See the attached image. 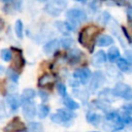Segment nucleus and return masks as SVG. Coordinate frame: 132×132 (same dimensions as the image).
Wrapping results in <instances>:
<instances>
[{
    "mask_svg": "<svg viewBox=\"0 0 132 132\" xmlns=\"http://www.w3.org/2000/svg\"><path fill=\"white\" fill-rule=\"evenodd\" d=\"M125 124L122 120V117L120 112L116 110H108L105 112L104 119H103V129L108 132H117L124 128Z\"/></svg>",
    "mask_w": 132,
    "mask_h": 132,
    "instance_id": "1",
    "label": "nucleus"
},
{
    "mask_svg": "<svg viewBox=\"0 0 132 132\" xmlns=\"http://www.w3.org/2000/svg\"><path fill=\"white\" fill-rule=\"evenodd\" d=\"M112 93L117 98H123L125 100H132V88L124 82H118L112 89Z\"/></svg>",
    "mask_w": 132,
    "mask_h": 132,
    "instance_id": "2",
    "label": "nucleus"
},
{
    "mask_svg": "<svg viewBox=\"0 0 132 132\" xmlns=\"http://www.w3.org/2000/svg\"><path fill=\"white\" fill-rule=\"evenodd\" d=\"M66 6L67 3L65 0H52L45 5L44 10L52 16H58L66 8Z\"/></svg>",
    "mask_w": 132,
    "mask_h": 132,
    "instance_id": "3",
    "label": "nucleus"
},
{
    "mask_svg": "<svg viewBox=\"0 0 132 132\" xmlns=\"http://www.w3.org/2000/svg\"><path fill=\"white\" fill-rule=\"evenodd\" d=\"M98 32V29L94 26H89L87 28H85L80 33H79V37L78 40L79 42L84 45V46H89L90 43H92L93 41V37L96 35V33Z\"/></svg>",
    "mask_w": 132,
    "mask_h": 132,
    "instance_id": "4",
    "label": "nucleus"
},
{
    "mask_svg": "<svg viewBox=\"0 0 132 132\" xmlns=\"http://www.w3.org/2000/svg\"><path fill=\"white\" fill-rule=\"evenodd\" d=\"M22 105V112L26 120H33L36 116V105L32 100L20 99Z\"/></svg>",
    "mask_w": 132,
    "mask_h": 132,
    "instance_id": "5",
    "label": "nucleus"
},
{
    "mask_svg": "<svg viewBox=\"0 0 132 132\" xmlns=\"http://www.w3.org/2000/svg\"><path fill=\"white\" fill-rule=\"evenodd\" d=\"M66 18L69 20L70 23L74 25V24H79L81 22H85L87 20V14L80 8H71L67 10Z\"/></svg>",
    "mask_w": 132,
    "mask_h": 132,
    "instance_id": "6",
    "label": "nucleus"
},
{
    "mask_svg": "<svg viewBox=\"0 0 132 132\" xmlns=\"http://www.w3.org/2000/svg\"><path fill=\"white\" fill-rule=\"evenodd\" d=\"M91 76H92V72L87 67L78 68L73 72V77L76 80H78V82L81 85H86L87 82H89V80L91 79Z\"/></svg>",
    "mask_w": 132,
    "mask_h": 132,
    "instance_id": "7",
    "label": "nucleus"
},
{
    "mask_svg": "<svg viewBox=\"0 0 132 132\" xmlns=\"http://www.w3.org/2000/svg\"><path fill=\"white\" fill-rule=\"evenodd\" d=\"M26 130L25 124L18 118H13L3 129L4 132H23Z\"/></svg>",
    "mask_w": 132,
    "mask_h": 132,
    "instance_id": "8",
    "label": "nucleus"
},
{
    "mask_svg": "<svg viewBox=\"0 0 132 132\" xmlns=\"http://www.w3.org/2000/svg\"><path fill=\"white\" fill-rule=\"evenodd\" d=\"M91 82H90V91L91 92H95L97 91L105 81V75L102 71H95V73L93 74V76H91Z\"/></svg>",
    "mask_w": 132,
    "mask_h": 132,
    "instance_id": "9",
    "label": "nucleus"
},
{
    "mask_svg": "<svg viewBox=\"0 0 132 132\" xmlns=\"http://www.w3.org/2000/svg\"><path fill=\"white\" fill-rule=\"evenodd\" d=\"M12 68L15 69L16 71L22 70V68L25 65V60L22 56V52L18 48H12Z\"/></svg>",
    "mask_w": 132,
    "mask_h": 132,
    "instance_id": "10",
    "label": "nucleus"
},
{
    "mask_svg": "<svg viewBox=\"0 0 132 132\" xmlns=\"http://www.w3.org/2000/svg\"><path fill=\"white\" fill-rule=\"evenodd\" d=\"M5 101H6V103H7V105L9 106V108H10V110L11 111H16L18 110V108L20 107V105H21V101H20V97H18V95L16 94H12V93H10V94H7L6 96H5Z\"/></svg>",
    "mask_w": 132,
    "mask_h": 132,
    "instance_id": "11",
    "label": "nucleus"
},
{
    "mask_svg": "<svg viewBox=\"0 0 132 132\" xmlns=\"http://www.w3.org/2000/svg\"><path fill=\"white\" fill-rule=\"evenodd\" d=\"M55 26L57 27V29L64 35H69L71 32H73L75 30V27L72 23L70 22H62V21H58L55 23Z\"/></svg>",
    "mask_w": 132,
    "mask_h": 132,
    "instance_id": "12",
    "label": "nucleus"
},
{
    "mask_svg": "<svg viewBox=\"0 0 132 132\" xmlns=\"http://www.w3.org/2000/svg\"><path fill=\"white\" fill-rule=\"evenodd\" d=\"M117 67L119 70H121L122 72L125 73H132V63L130 61H128L125 58H119L117 61Z\"/></svg>",
    "mask_w": 132,
    "mask_h": 132,
    "instance_id": "13",
    "label": "nucleus"
},
{
    "mask_svg": "<svg viewBox=\"0 0 132 132\" xmlns=\"http://www.w3.org/2000/svg\"><path fill=\"white\" fill-rule=\"evenodd\" d=\"M51 121L54 122L55 124L61 125V126H63V127H70V126L72 125V121L65 119V118H64L63 116H61L59 112L53 113V114L51 116Z\"/></svg>",
    "mask_w": 132,
    "mask_h": 132,
    "instance_id": "14",
    "label": "nucleus"
},
{
    "mask_svg": "<svg viewBox=\"0 0 132 132\" xmlns=\"http://www.w3.org/2000/svg\"><path fill=\"white\" fill-rule=\"evenodd\" d=\"M107 61V56L104 51H98L92 58V63L96 67H100Z\"/></svg>",
    "mask_w": 132,
    "mask_h": 132,
    "instance_id": "15",
    "label": "nucleus"
},
{
    "mask_svg": "<svg viewBox=\"0 0 132 132\" xmlns=\"http://www.w3.org/2000/svg\"><path fill=\"white\" fill-rule=\"evenodd\" d=\"M116 96L114 94L112 93V89H103L100 93H99V99L106 102V103H110V102H113L116 100Z\"/></svg>",
    "mask_w": 132,
    "mask_h": 132,
    "instance_id": "16",
    "label": "nucleus"
},
{
    "mask_svg": "<svg viewBox=\"0 0 132 132\" xmlns=\"http://www.w3.org/2000/svg\"><path fill=\"white\" fill-rule=\"evenodd\" d=\"M60 45V40L58 39H53V40H50L48 42H46L44 45H43V52L47 55L50 54H53L54 52H56L58 50Z\"/></svg>",
    "mask_w": 132,
    "mask_h": 132,
    "instance_id": "17",
    "label": "nucleus"
},
{
    "mask_svg": "<svg viewBox=\"0 0 132 132\" xmlns=\"http://www.w3.org/2000/svg\"><path fill=\"white\" fill-rule=\"evenodd\" d=\"M81 57H82V53L80 51H78L77 48L70 50V52L68 53V61H69L70 64H77V63H79Z\"/></svg>",
    "mask_w": 132,
    "mask_h": 132,
    "instance_id": "18",
    "label": "nucleus"
},
{
    "mask_svg": "<svg viewBox=\"0 0 132 132\" xmlns=\"http://www.w3.org/2000/svg\"><path fill=\"white\" fill-rule=\"evenodd\" d=\"M86 120L91 125L97 126L101 121V117H100V114H98L95 111H88L87 114H86Z\"/></svg>",
    "mask_w": 132,
    "mask_h": 132,
    "instance_id": "19",
    "label": "nucleus"
},
{
    "mask_svg": "<svg viewBox=\"0 0 132 132\" xmlns=\"http://www.w3.org/2000/svg\"><path fill=\"white\" fill-rule=\"evenodd\" d=\"M113 43V38L109 35H101L97 39V45L104 47V46H109Z\"/></svg>",
    "mask_w": 132,
    "mask_h": 132,
    "instance_id": "20",
    "label": "nucleus"
},
{
    "mask_svg": "<svg viewBox=\"0 0 132 132\" xmlns=\"http://www.w3.org/2000/svg\"><path fill=\"white\" fill-rule=\"evenodd\" d=\"M36 112L39 119H45L50 113V107L44 103H41L36 107Z\"/></svg>",
    "mask_w": 132,
    "mask_h": 132,
    "instance_id": "21",
    "label": "nucleus"
},
{
    "mask_svg": "<svg viewBox=\"0 0 132 132\" xmlns=\"http://www.w3.org/2000/svg\"><path fill=\"white\" fill-rule=\"evenodd\" d=\"M54 80H55L54 75L48 74V73H45V74H43V75L39 78V80H38V86H39V87H45V86H47V85L53 84Z\"/></svg>",
    "mask_w": 132,
    "mask_h": 132,
    "instance_id": "22",
    "label": "nucleus"
},
{
    "mask_svg": "<svg viewBox=\"0 0 132 132\" xmlns=\"http://www.w3.org/2000/svg\"><path fill=\"white\" fill-rule=\"evenodd\" d=\"M63 103H64V105H65L66 108L71 109V110H75V109H78V108H79V104H78L75 100H73L72 98H70V97H68V96L64 97Z\"/></svg>",
    "mask_w": 132,
    "mask_h": 132,
    "instance_id": "23",
    "label": "nucleus"
},
{
    "mask_svg": "<svg viewBox=\"0 0 132 132\" xmlns=\"http://www.w3.org/2000/svg\"><path fill=\"white\" fill-rule=\"evenodd\" d=\"M106 56H107V59H108L111 63H113V62H116V61L120 58V51H119L118 47L111 46V47L108 50V53H107Z\"/></svg>",
    "mask_w": 132,
    "mask_h": 132,
    "instance_id": "24",
    "label": "nucleus"
},
{
    "mask_svg": "<svg viewBox=\"0 0 132 132\" xmlns=\"http://www.w3.org/2000/svg\"><path fill=\"white\" fill-rule=\"evenodd\" d=\"M6 74H7V77L10 79V81H12L13 84H18L19 82L20 74H19V72L15 69H13L12 67H9L6 70Z\"/></svg>",
    "mask_w": 132,
    "mask_h": 132,
    "instance_id": "25",
    "label": "nucleus"
},
{
    "mask_svg": "<svg viewBox=\"0 0 132 132\" xmlns=\"http://www.w3.org/2000/svg\"><path fill=\"white\" fill-rule=\"evenodd\" d=\"M57 112H59L61 116H63L65 119L67 120H70L72 121L74 118H76V113L73 112V110L71 109H68V108H59L57 110Z\"/></svg>",
    "mask_w": 132,
    "mask_h": 132,
    "instance_id": "26",
    "label": "nucleus"
},
{
    "mask_svg": "<svg viewBox=\"0 0 132 132\" xmlns=\"http://www.w3.org/2000/svg\"><path fill=\"white\" fill-rule=\"evenodd\" d=\"M37 95L36 91L33 89H25L20 97V99H26V100H32Z\"/></svg>",
    "mask_w": 132,
    "mask_h": 132,
    "instance_id": "27",
    "label": "nucleus"
},
{
    "mask_svg": "<svg viewBox=\"0 0 132 132\" xmlns=\"http://www.w3.org/2000/svg\"><path fill=\"white\" fill-rule=\"evenodd\" d=\"M0 57L1 59L4 61V62H9L12 58V54H11V51L8 50V48H3L1 50L0 52Z\"/></svg>",
    "mask_w": 132,
    "mask_h": 132,
    "instance_id": "28",
    "label": "nucleus"
},
{
    "mask_svg": "<svg viewBox=\"0 0 132 132\" xmlns=\"http://www.w3.org/2000/svg\"><path fill=\"white\" fill-rule=\"evenodd\" d=\"M73 95L77 98H79L80 100H82L84 102H86V100L89 97V94L87 91L85 90H73Z\"/></svg>",
    "mask_w": 132,
    "mask_h": 132,
    "instance_id": "29",
    "label": "nucleus"
},
{
    "mask_svg": "<svg viewBox=\"0 0 132 132\" xmlns=\"http://www.w3.org/2000/svg\"><path fill=\"white\" fill-rule=\"evenodd\" d=\"M93 104H94L97 108L101 109V110L104 111V112H107V111H108V104H107L106 102L100 100V99H97V100L93 101Z\"/></svg>",
    "mask_w": 132,
    "mask_h": 132,
    "instance_id": "30",
    "label": "nucleus"
},
{
    "mask_svg": "<svg viewBox=\"0 0 132 132\" xmlns=\"http://www.w3.org/2000/svg\"><path fill=\"white\" fill-rule=\"evenodd\" d=\"M14 32L18 38H23V23L21 20H18L14 24Z\"/></svg>",
    "mask_w": 132,
    "mask_h": 132,
    "instance_id": "31",
    "label": "nucleus"
},
{
    "mask_svg": "<svg viewBox=\"0 0 132 132\" xmlns=\"http://www.w3.org/2000/svg\"><path fill=\"white\" fill-rule=\"evenodd\" d=\"M60 45L64 48H70L73 45V39L70 37H64L60 40Z\"/></svg>",
    "mask_w": 132,
    "mask_h": 132,
    "instance_id": "32",
    "label": "nucleus"
},
{
    "mask_svg": "<svg viewBox=\"0 0 132 132\" xmlns=\"http://www.w3.org/2000/svg\"><path fill=\"white\" fill-rule=\"evenodd\" d=\"M57 91L60 94V96H62L63 98L67 96V91H66V86L63 82H58L57 84Z\"/></svg>",
    "mask_w": 132,
    "mask_h": 132,
    "instance_id": "33",
    "label": "nucleus"
},
{
    "mask_svg": "<svg viewBox=\"0 0 132 132\" xmlns=\"http://www.w3.org/2000/svg\"><path fill=\"white\" fill-rule=\"evenodd\" d=\"M28 128L30 130H33V131H42V125L40 123H36V122H31L28 124Z\"/></svg>",
    "mask_w": 132,
    "mask_h": 132,
    "instance_id": "34",
    "label": "nucleus"
},
{
    "mask_svg": "<svg viewBox=\"0 0 132 132\" xmlns=\"http://www.w3.org/2000/svg\"><path fill=\"white\" fill-rule=\"evenodd\" d=\"M122 111L129 113L132 117V104H125L122 106Z\"/></svg>",
    "mask_w": 132,
    "mask_h": 132,
    "instance_id": "35",
    "label": "nucleus"
},
{
    "mask_svg": "<svg viewBox=\"0 0 132 132\" xmlns=\"http://www.w3.org/2000/svg\"><path fill=\"white\" fill-rule=\"evenodd\" d=\"M38 95H39L40 99L42 100V102H45V101L48 99V94H47V92H45V91H43V90H40V91L38 92Z\"/></svg>",
    "mask_w": 132,
    "mask_h": 132,
    "instance_id": "36",
    "label": "nucleus"
},
{
    "mask_svg": "<svg viewBox=\"0 0 132 132\" xmlns=\"http://www.w3.org/2000/svg\"><path fill=\"white\" fill-rule=\"evenodd\" d=\"M5 117H6V110H5V107H4L3 103L0 102V119L5 118Z\"/></svg>",
    "mask_w": 132,
    "mask_h": 132,
    "instance_id": "37",
    "label": "nucleus"
},
{
    "mask_svg": "<svg viewBox=\"0 0 132 132\" xmlns=\"http://www.w3.org/2000/svg\"><path fill=\"white\" fill-rule=\"evenodd\" d=\"M110 20V15L107 13V12H103V14H102V24H106L107 23V21H109Z\"/></svg>",
    "mask_w": 132,
    "mask_h": 132,
    "instance_id": "38",
    "label": "nucleus"
},
{
    "mask_svg": "<svg viewBox=\"0 0 132 132\" xmlns=\"http://www.w3.org/2000/svg\"><path fill=\"white\" fill-rule=\"evenodd\" d=\"M127 14H128V18H129L130 20H132V8H129V9H128Z\"/></svg>",
    "mask_w": 132,
    "mask_h": 132,
    "instance_id": "39",
    "label": "nucleus"
},
{
    "mask_svg": "<svg viewBox=\"0 0 132 132\" xmlns=\"http://www.w3.org/2000/svg\"><path fill=\"white\" fill-rule=\"evenodd\" d=\"M116 3H118L119 5H123V3L126 1V0H113Z\"/></svg>",
    "mask_w": 132,
    "mask_h": 132,
    "instance_id": "40",
    "label": "nucleus"
},
{
    "mask_svg": "<svg viewBox=\"0 0 132 132\" xmlns=\"http://www.w3.org/2000/svg\"><path fill=\"white\" fill-rule=\"evenodd\" d=\"M3 72H4V67L0 65V75H1V74H2Z\"/></svg>",
    "mask_w": 132,
    "mask_h": 132,
    "instance_id": "41",
    "label": "nucleus"
},
{
    "mask_svg": "<svg viewBox=\"0 0 132 132\" xmlns=\"http://www.w3.org/2000/svg\"><path fill=\"white\" fill-rule=\"evenodd\" d=\"M74 1H76V2H85L87 0H74Z\"/></svg>",
    "mask_w": 132,
    "mask_h": 132,
    "instance_id": "42",
    "label": "nucleus"
},
{
    "mask_svg": "<svg viewBox=\"0 0 132 132\" xmlns=\"http://www.w3.org/2000/svg\"><path fill=\"white\" fill-rule=\"evenodd\" d=\"M3 2H10V1H12V0H2Z\"/></svg>",
    "mask_w": 132,
    "mask_h": 132,
    "instance_id": "43",
    "label": "nucleus"
},
{
    "mask_svg": "<svg viewBox=\"0 0 132 132\" xmlns=\"http://www.w3.org/2000/svg\"><path fill=\"white\" fill-rule=\"evenodd\" d=\"M91 132H99V131H91Z\"/></svg>",
    "mask_w": 132,
    "mask_h": 132,
    "instance_id": "44",
    "label": "nucleus"
},
{
    "mask_svg": "<svg viewBox=\"0 0 132 132\" xmlns=\"http://www.w3.org/2000/svg\"><path fill=\"white\" fill-rule=\"evenodd\" d=\"M38 1H45V0H38Z\"/></svg>",
    "mask_w": 132,
    "mask_h": 132,
    "instance_id": "45",
    "label": "nucleus"
},
{
    "mask_svg": "<svg viewBox=\"0 0 132 132\" xmlns=\"http://www.w3.org/2000/svg\"><path fill=\"white\" fill-rule=\"evenodd\" d=\"M23 132H25V131H23Z\"/></svg>",
    "mask_w": 132,
    "mask_h": 132,
    "instance_id": "46",
    "label": "nucleus"
}]
</instances>
